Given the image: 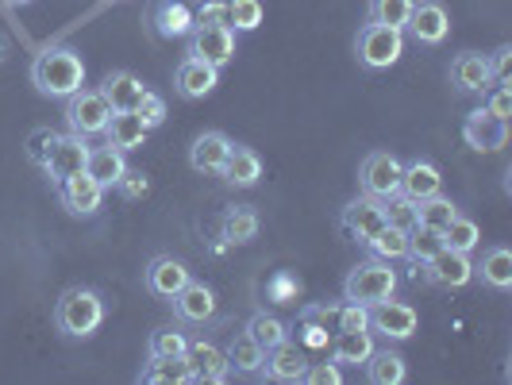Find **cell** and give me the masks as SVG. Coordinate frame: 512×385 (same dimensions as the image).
I'll list each match as a JSON object with an SVG mask.
<instances>
[{
  "mask_svg": "<svg viewBox=\"0 0 512 385\" xmlns=\"http://www.w3.org/2000/svg\"><path fill=\"white\" fill-rule=\"evenodd\" d=\"M31 85L43 93V97H74L77 89H85V62L74 47H47V51L35 54L31 62Z\"/></svg>",
  "mask_w": 512,
  "mask_h": 385,
  "instance_id": "1",
  "label": "cell"
},
{
  "mask_svg": "<svg viewBox=\"0 0 512 385\" xmlns=\"http://www.w3.org/2000/svg\"><path fill=\"white\" fill-rule=\"evenodd\" d=\"M54 324H58V332L70 335V339H89L104 324L101 293L97 289H81V285L66 289L58 297V305H54Z\"/></svg>",
  "mask_w": 512,
  "mask_h": 385,
  "instance_id": "2",
  "label": "cell"
},
{
  "mask_svg": "<svg viewBox=\"0 0 512 385\" xmlns=\"http://www.w3.org/2000/svg\"><path fill=\"white\" fill-rule=\"evenodd\" d=\"M393 293H397V270L385 258H366L343 282V297L359 301V305H378V301L393 297Z\"/></svg>",
  "mask_w": 512,
  "mask_h": 385,
  "instance_id": "3",
  "label": "cell"
},
{
  "mask_svg": "<svg viewBox=\"0 0 512 385\" xmlns=\"http://www.w3.org/2000/svg\"><path fill=\"white\" fill-rule=\"evenodd\" d=\"M355 54H359V62L366 70H389L405 54V31L366 20L359 39H355Z\"/></svg>",
  "mask_w": 512,
  "mask_h": 385,
  "instance_id": "4",
  "label": "cell"
},
{
  "mask_svg": "<svg viewBox=\"0 0 512 385\" xmlns=\"http://www.w3.org/2000/svg\"><path fill=\"white\" fill-rule=\"evenodd\" d=\"M401 158L389 151H370L359 166V185L366 197H378V201H389L401 193Z\"/></svg>",
  "mask_w": 512,
  "mask_h": 385,
  "instance_id": "5",
  "label": "cell"
},
{
  "mask_svg": "<svg viewBox=\"0 0 512 385\" xmlns=\"http://www.w3.org/2000/svg\"><path fill=\"white\" fill-rule=\"evenodd\" d=\"M112 120V108L101 97V89H77L74 97H66V124L74 135H104Z\"/></svg>",
  "mask_w": 512,
  "mask_h": 385,
  "instance_id": "6",
  "label": "cell"
},
{
  "mask_svg": "<svg viewBox=\"0 0 512 385\" xmlns=\"http://www.w3.org/2000/svg\"><path fill=\"white\" fill-rule=\"evenodd\" d=\"M185 39H189L185 54L201 58V62L216 66V70L228 66L231 58H235V31L224 24H193V31Z\"/></svg>",
  "mask_w": 512,
  "mask_h": 385,
  "instance_id": "7",
  "label": "cell"
},
{
  "mask_svg": "<svg viewBox=\"0 0 512 385\" xmlns=\"http://www.w3.org/2000/svg\"><path fill=\"white\" fill-rule=\"evenodd\" d=\"M420 328V316H416V308L405 305V301H393V297H385L378 305H370V332L385 335L389 343H405L412 339Z\"/></svg>",
  "mask_w": 512,
  "mask_h": 385,
  "instance_id": "8",
  "label": "cell"
},
{
  "mask_svg": "<svg viewBox=\"0 0 512 385\" xmlns=\"http://www.w3.org/2000/svg\"><path fill=\"white\" fill-rule=\"evenodd\" d=\"M420 278L424 282L439 285V289H462V285L474 282V262L466 255H459V251H439V255H432L428 262H420ZM416 278V282H420Z\"/></svg>",
  "mask_w": 512,
  "mask_h": 385,
  "instance_id": "9",
  "label": "cell"
},
{
  "mask_svg": "<svg viewBox=\"0 0 512 385\" xmlns=\"http://www.w3.org/2000/svg\"><path fill=\"white\" fill-rule=\"evenodd\" d=\"M89 139L85 135H58L54 139L51 154H47V162H43V170H47V178L58 185V181H66L70 174H77V170H85V162H89Z\"/></svg>",
  "mask_w": 512,
  "mask_h": 385,
  "instance_id": "10",
  "label": "cell"
},
{
  "mask_svg": "<svg viewBox=\"0 0 512 385\" xmlns=\"http://www.w3.org/2000/svg\"><path fill=\"white\" fill-rule=\"evenodd\" d=\"M416 43H424V47H436L447 39V31H451V16H447V8L439 4V0H412V16L409 24H405Z\"/></svg>",
  "mask_w": 512,
  "mask_h": 385,
  "instance_id": "11",
  "label": "cell"
},
{
  "mask_svg": "<svg viewBox=\"0 0 512 385\" xmlns=\"http://www.w3.org/2000/svg\"><path fill=\"white\" fill-rule=\"evenodd\" d=\"M216 85H220V70L201 62V58H193V54H185L178 62V70H174V89L185 101H205Z\"/></svg>",
  "mask_w": 512,
  "mask_h": 385,
  "instance_id": "12",
  "label": "cell"
},
{
  "mask_svg": "<svg viewBox=\"0 0 512 385\" xmlns=\"http://www.w3.org/2000/svg\"><path fill=\"white\" fill-rule=\"evenodd\" d=\"M462 139L474 151H501L509 143V120H497L489 108H474L462 124Z\"/></svg>",
  "mask_w": 512,
  "mask_h": 385,
  "instance_id": "13",
  "label": "cell"
},
{
  "mask_svg": "<svg viewBox=\"0 0 512 385\" xmlns=\"http://www.w3.org/2000/svg\"><path fill=\"white\" fill-rule=\"evenodd\" d=\"M58 197L74 216H93L104 201V185L97 178H89L85 170H77L66 181H58Z\"/></svg>",
  "mask_w": 512,
  "mask_h": 385,
  "instance_id": "14",
  "label": "cell"
},
{
  "mask_svg": "<svg viewBox=\"0 0 512 385\" xmlns=\"http://www.w3.org/2000/svg\"><path fill=\"white\" fill-rule=\"evenodd\" d=\"M143 282H147V289H151L154 297H174V293H181L185 289V282H189V270H185V262H178L174 255H154L151 262H147V270H143Z\"/></svg>",
  "mask_w": 512,
  "mask_h": 385,
  "instance_id": "15",
  "label": "cell"
},
{
  "mask_svg": "<svg viewBox=\"0 0 512 385\" xmlns=\"http://www.w3.org/2000/svg\"><path fill=\"white\" fill-rule=\"evenodd\" d=\"M262 370H266V378H270V382H305L308 359L297 343L282 339L278 347H270V351H266Z\"/></svg>",
  "mask_w": 512,
  "mask_h": 385,
  "instance_id": "16",
  "label": "cell"
},
{
  "mask_svg": "<svg viewBox=\"0 0 512 385\" xmlns=\"http://www.w3.org/2000/svg\"><path fill=\"white\" fill-rule=\"evenodd\" d=\"M185 362H189V370H193V382L220 385V382H228V374H231L224 351L212 347V343H189V347H185Z\"/></svg>",
  "mask_w": 512,
  "mask_h": 385,
  "instance_id": "17",
  "label": "cell"
},
{
  "mask_svg": "<svg viewBox=\"0 0 512 385\" xmlns=\"http://www.w3.org/2000/svg\"><path fill=\"white\" fill-rule=\"evenodd\" d=\"M170 301H174V312H178L185 324H205V320L216 316V293L205 282H193V278Z\"/></svg>",
  "mask_w": 512,
  "mask_h": 385,
  "instance_id": "18",
  "label": "cell"
},
{
  "mask_svg": "<svg viewBox=\"0 0 512 385\" xmlns=\"http://www.w3.org/2000/svg\"><path fill=\"white\" fill-rule=\"evenodd\" d=\"M401 193H405L409 201H424V197L443 193V174H439L436 162L412 158L409 166H401Z\"/></svg>",
  "mask_w": 512,
  "mask_h": 385,
  "instance_id": "19",
  "label": "cell"
},
{
  "mask_svg": "<svg viewBox=\"0 0 512 385\" xmlns=\"http://www.w3.org/2000/svg\"><path fill=\"white\" fill-rule=\"evenodd\" d=\"M228 151H231V139L224 131H205V135H197L193 147H189V166H193L197 174H220L224 162H228Z\"/></svg>",
  "mask_w": 512,
  "mask_h": 385,
  "instance_id": "20",
  "label": "cell"
},
{
  "mask_svg": "<svg viewBox=\"0 0 512 385\" xmlns=\"http://www.w3.org/2000/svg\"><path fill=\"white\" fill-rule=\"evenodd\" d=\"M151 27L158 39H185L193 31V8L185 0H158L151 12Z\"/></svg>",
  "mask_w": 512,
  "mask_h": 385,
  "instance_id": "21",
  "label": "cell"
},
{
  "mask_svg": "<svg viewBox=\"0 0 512 385\" xmlns=\"http://www.w3.org/2000/svg\"><path fill=\"white\" fill-rule=\"evenodd\" d=\"M143 93H147V85L135 74H128V70H112L101 81V97L108 101L112 112H135V104L143 101Z\"/></svg>",
  "mask_w": 512,
  "mask_h": 385,
  "instance_id": "22",
  "label": "cell"
},
{
  "mask_svg": "<svg viewBox=\"0 0 512 385\" xmlns=\"http://www.w3.org/2000/svg\"><path fill=\"white\" fill-rule=\"evenodd\" d=\"M382 224H385V208L378 197H366V193H362V197H355L351 205L343 208V228L351 231L359 243H366Z\"/></svg>",
  "mask_w": 512,
  "mask_h": 385,
  "instance_id": "23",
  "label": "cell"
},
{
  "mask_svg": "<svg viewBox=\"0 0 512 385\" xmlns=\"http://www.w3.org/2000/svg\"><path fill=\"white\" fill-rule=\"evenodd\" d=\"M451 81L459 85L462 93H486L489 85H493L486 54H478V51L455 54V62H451Z\"/></svg>",
  "mask_w": 512,
  "mask_h": 385,
  "instance_id": "24",
  "label": "cell"
},
{
  "mask_svg": "<svg viewBox=\"0 0 512 385\" xmlns=\"http://www.w3.org/2000/svg\"><path fill=\"white\" fill-rule=\"evenodd\" d=\"M220 178L228 181V185H235V189H251V185H258V178H262V158H258L251 147H235V143H231L228 162H224Z\"/></svg>",
  "mask_w": 512,
  "mask_h": 385,
  "instance_id": "25",
  "label": "cell"
},
{
  "mask_svg": "<svg viewBox=\"0 0 512 385\" xmlns=\"http://www.w3.org/2000/svg\"><path fill=\"white\" fill-rule=\"evenodd\" d=\"M85 174L101 181L104 189H112L116 181L128 174V158H124V151H120V147H112V143L93 147V151H89V162H85Z\"/></svg>",
  "mask_w": 512,
  "mask_h": 385,
  "instance_id": "26",
  "label": "cell"
},
{
  "mask_svg": "<svg viewBox=\"0 0 512 385\" xmlns=\"http://www.w3.org/2000/svg\"><path fill=\"white\" fill-rule=\"evenodd\" d=\"M147 135H151V131L143 128V120H139L135 112H112V120H108V128H104V139H108L112 147H120V151H139V147L147 143Z\"/></svg>",
  "mask_w": 512,
  "mask_h": 385,
  "instance_id": "27",
  "label": "cell"
},
{
  "mask_svg": "<svg viewBox=\"0 0 512 385\" xmlns=\"http://www.w3.org/2000/svg\"><path fill=\"white\" fill-rule=\"evenodd\" d=\"M374 355V332H335L332 362L339 366H362Z\"/></svg>",
  "mask_w": 512,
  "mask_h": 385,
  "instance_id": "28",
  "label": "cell"
},
{
  "mask_svg": "<svg viewBox=\"0 0 512 385\" xmlns=\"http://www.w3.org/2000/svg\"><path fill=\"white\" fill-rule=\"evenodd\" d=\"M474 278H482L489 289H512V251L509 247H489L482 262L474 266Z\"/></svg>",
  "mask_w": 512,
  "mask_h": 385,
  "instance_id": "29",
  "label": "cell"
},
{
  "mask_svg": "<svg viewBox=\"0 0 512 385\" xmlns=\"http://www.w3.org/2000/svg\"><path fill=\"white\" fill-rule=\"evenodd\" d=\"M224 359H228V366L235 370V374H258V370H262V362H266V351L258 347L251 335L243 332L228 343Z\"/></svg>",
  "mask_w": 512,
  "mask_h": 385,
  "instance_id": "30",
  "label": "cell"
},
{
  "mask_svg": "<svg viewBox=\"0 0 512 385\" xmlns=\"http://www.w3.org/2000/svg\"><path fill=\"white\" fill-rule=\"evenodd\" d=\"M362 366H366V382H374V385L405 382V359H401L397 351H378V347H374V355L362 362Z\"/></svg>",
  "mask_w": 512,
  "mask_h": 385,
  "instance_id": "31",
  "label": "cell"
},
{
  "mask_svg": "<svg viewBox=\"0 0 512 385\" xmlns=\"http://www.w3.org/2000/svg\"><path fill=\"white\" fill-rule=\"evenodd\" d=\"M366 247H370V255H374V258L397 262V258L409 255V231L393 228V224H382V228H378L374 235H370V239H366Z\"/></svg>",
  "mask_w": 512,
  "mask_h": 385,
  "instance_id": "32",
  "label": "cell"
},
{
  "mask_svg": "<svg viewBox=\"0 0 512 385\" xmlns=\"http://www.w3.org/2000/svg\"><path fill=\"white\" fill-rule=\"evenodd\" d=\"M220 231H224V239H228V243H251V239L258 235V212L251 205L228 208Z\"/></svg>",
  "mask_w": 512,
  "mask_h": 385,
  "instance_id": "33",
  "label": "cell"
},
{
  "mask_svg": "<svg viewBox=\"0 0 512 385\" xmlns=\"http://www.w3.org/2000/svg\"><path fill=\"white\" fill-rule=\"evenodd\" d=\"M439 235H443V247H447V251H459V255H470V251L482 243V231H478V224H474V220H466L462 212L451 220V224H447V228L439 231Z\"/></svg>",
  "mask_w": 512,
  "mask_h": 385,
  "instance_id": "34",
  "label": "cell"
},
{
  "mask_svg": "<svg viewBox=\"0 0 512 385\" xmlns=\"http://www.w3.org/2000/svg\"><path fill=\"white\" fill-rule=\"evenodd\" d=\"M139 378L151 385H174V382H193V370H189L185 355H178V359H151V366Z\"/></svg>",
  "mask_w": 512,
  "mask_h": 385,
  "instance_id": "35",
  "label": "cell"
},
{
  "mask_svg": "<svg viewBox=\"0 0 512 385\" xmlns=\"http://www.w3.org/2000/svg\"><path fill=\"white\" fill-rule=\"evenodd\" d=\"M459 216V208L451 205L443 193H436V197H424V201H416V224H424V228H436L443 231L451 220Z\"/></svg>",
  "mask_w": 512,
  "mask_h": 385,
  "instance_id": "36",
  "label": "cell"
},
{
  "mask_svg": "<svg viewBox=\"0 0 512 385\" xmlns=\"http://www.w3.org/2000/svg\"><path fill=\"white\" fill-rule=\"evenodd\" d=\"M366 16H370V24H385L405 31V24H409L412 16V0H370Z\"/></svg>",
  "mask_w": 512,
  "mask_h": 385,
  "instance_id": "37",
  "label": "cell"
},
{
  "mask_svg": "<svg viewBox=\"0 0 512 385\" xmlns=\"http://www.w3.org/2000/svg\"><path fill=\"white\" fill-rule=\"evenodd\" d=\"M247 335L255 339L262 351H270V347H278L282 339H289L282 320H278V316H266V312H255V316L247 320Z\"/></svg>",
  "mask_w": 512,
  "mask_h": 385,
  "instance_id": "38",
  "label": "cell"
},
{
  "mask_svg": "<svg viewBox=\"0 0 512 385\" xmlns=\"http://www.w3.org/2000/svg\"><path fill=\"white\" fill-rule=\"evenodd\" d=\"M443 251V235H439L436 228H424V224H416V228H409V255L412 262H428L432 255H439Z\"/></svg>",
  "mask_w": 512,
  "mask_h": 385,
  "instance_id": "39",
  "label": "cell"
},
{
  "mask_svg": "<svg viewBox=\"0 0 512 385\" xmlns=\"http://www.w3.org/2000/svg\"><path fill=\"white\" fill-rule=\"evenodd\" d=\"M224 4H228V27L235 35L262 24V0H224Z\"/></svg>",
  "mask_w": 512,
  "mask_h": 385,
  "instance_id": "40",
  "label": "cell"
},
{
  "mask_svg": "<svg viewBox=\"0 0 512 385\" xmlns=\"http://www.w3.org/2000/svg\"><path fill=\"white\" fill-rule=\"evenodd\" d=\"M185 347H189V339L174 332V328H162V332H154L147 339V355L151 359H178V355H185Z\"/></svg>",
  "mask_w": 512,
  "mask_h": 385,
  "instance_id": "41",
  "label": "cell"
},
{
  "mask_svg": "<svg viewBox=\"0 0 512 385\" xmlns=\"http://www.w3.org/2000/svg\"><path fill=\"white\" fill-rule=\"evenodd\" d=\"M335 328L339 332H370V305L347 301L335 308Z\"/></svg>",
  "mask_w": 512,
  "mask_h": 385,
  "instance_id": "42",
  "label": "cell"
},
{
  "mask_svg": "<svg viewBox=\"0 0 512 385\" xmlns=\"http://www.w3.org/2000/svg\"><path fill=\"white\" fill-rule=\"evenodd\" d=\"M385 208V224H393V228H416V201H409L405 193H397V197H389L382 201Z\"/></svg>",
  "mask_w": 512,
  "mask_h": 385,
  "instance_id": "43",
  "label": "cell"
},
{
  "mask_svg": "<svg viewBox=\"0 0 512 385\" xmlns=\"http://www.w3.org/2000/svg\"><path fill=\"white\" fill-rule=\"evenodd\" d=\"M135 116L143 120V128H147V131L162 128V124H166V101H162L158 93H151V89H147V93H143V101L135 104Z\"/></svg>",
  "mask_w": 512,
  "mask_h": 385,
  "instance_id": "44",
  "label": "cell"
},
{
  "mask_svg": "<svg viewBox=\"0 0 512 385\" xmlns=\"http://www.w3.org/2000/svg\"><path fill=\"white\" fill-rule=\"evenodd\" d=\"M54 139H58V131L51 128H35L31 135H27V158L35 162V166H43L47 162V154H51Z\"/></svg>",
  "mask_w": 512,
  "mask_h": 385,
  "instance_id": "45",
  "label": "cell"
},
{
  "mask_svg": "<svg viewBox=\"0 0 512 385\" xmlns=\"http://www.w3.org/2000/svg\"><path fill=\"white\" fill-rule=\"evenodd\" d=\"M193 24H224L228 27V4L224 0H201L193 8Z\"/></svg>",
  "mask_w": 512,
  "mask_h": 385,
  "instance_id": "46",
  "label": "cell"
},
{
  "mask_svg": "<svg viewBox=\"0 0 512 385\" xmlns=\"http://www.w3.org/2000/svg\"><path fill=\"white\" fill-rule=\"evenodd\" d=\"M486 108L493 112V116H497V120H509V116H512V89H509V81H501V85H493V89H489Z\"/></svg>",
  "mask_w": 512,
  "mask_h": 385,
  "instance_id": "47",
  "label": "cell"
},
{
  "mask_svg": "<svg viewBox=\"0 0 512 385\" xmlns=\"http://www.w3.org/2000/svg\"><path fill=\"white\" fill-rule=\"evenodd\" d=\"M305 382H312V385H339V382H343V374H339V362H308Z\"/></svg>",
  "mask_w": 512,
  "mask_h": 385,
  "instance_id": "48",
  "label": "cell"
},
{
  "mask_svg": "<svg viewBox=\"0 0 512 385\" xmlns=\"http://www.w3.org/2000/svg\"><path fill=\"white\" fill-rule=\"evenodd\" d=\"M486 62H489V77L501 85V81H509L512 74V47L505 43V47H497L493 54H486Z\"/></svg>",
  "mask_w": 512,
  "mask_h": 385,
  "instance_id": "49",
  "label": "cell"
},
{
  "mask_svg": "<svg viewBox=\"0 0 512 385\" xmlns=\"http://www.w3.org/2000/svg\"><path fill=\"white\" fill-rule=\"evenodd\" d=\"M116 189H120V193H124L128 201H135V197H143V193H147V178H143L139 170H128L124 178L116 181Z\"/></svg>",
  "mask_w": 512,
  "mask_h": 385,
  "instance_id": "50",
  "label": "cell"
},
{
  "mask_svg": "<svg viewBox=\"0 0 512 385\" xmlns=\"http://www.w3.org/2000/svg\"><path fill=\"white\" fill-rule=\"evenodd\" d=\"M297 289H301V285L293 282V278H289V274H282V278H278V282H274V293H278V297H285V293H297Z\"/></svg>",
  "mask_w": 512,
  "mask_h": 385,
  "instance_id": "51",
  "label": "cell"
},
{
  "mask_svg": "<svg viewBox=\"0 0 512 385\" xmlns=\"http://www.w3.org/2000/svg\"><path fill=\"white\" fill-rule=\"evenodd\" d=\"M4 4H12V8H24V4H31V0H4Z\"/></svg>",
  "mask_w": 512,
  "mask_h": 385,
  "instance_id": "52",
  "label": "cell"
}]
</instances>
